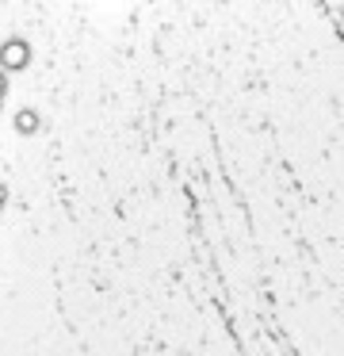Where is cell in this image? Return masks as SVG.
Listing matches in <instances>:
<instances>
[{"label":"cell","mask_w":344,"mask_h":356,"mask_svg":"<svg viewBox=\"0 0 344 356\" xmlns=\"http://www.w3.org/2000/svg\"><path fill=\"white\" fill-rule=\"evenodd\" d=\"M12 127H15V134L31 138V134H38L42 119H38V111H35V108H19V111H15V119H12Z\"/></svg>","instance_id":"cell-2"},{"label":"cell","mask_w":344,"mask_h":356,"mask_svg":"<svg viewBox=\"0 0 344 356\" xmlns=\"http://www.w3.org/2000/svg\"><path fill=\"white\" fill-rule=\"evenodd\" d=\"M4 96H8V77L0 73V104H4Z\"/></svg>","instance_id":"cell-3"},{"label":"cell","mask_w":344,"mask_h":356,"mask_svg":"<svg viewBox=\"0 0 344 356\" xmlns=\"http://www.w3.org/2000/svg\"><path fill=\"white\" fill-rule=\"evenodd\" d=\"M31 65V42L19 39V35H12V39L0 42V73H19Z\"/></svg>","instance_id":"cell-1"},{"label":"cell","mask_w":344,"mask_h":356,"mask_svg":"<svg viewBox=\"0 0 344 356\" xmlns=\"http://www.w3.org/2000/svg\"><path fill=\"white\" fill-rule=\"evenodd\" d=\"M4 203H8V188L0 184V211H4Z\"/></svg>","instance_id":"cell-4"}]
</instances>
